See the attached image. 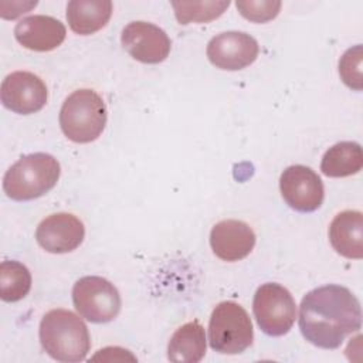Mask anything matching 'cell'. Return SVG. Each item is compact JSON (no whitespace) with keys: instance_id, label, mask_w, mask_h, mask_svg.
<instances>
[{"instance_id":"cell-11","label":"cell","mask_w":363,"mask_h":363,"mask_svg":"<svg viewBox=\"0 0 363 363\" xmlns=\"http://www.w3.org/2000/svg\"><path fill=\"white\" fill-rule=\"evenodd\" d=\"M0 96L7 109L20 115H30L44 108L48 92L38 75L28 71H14L3 79Z\"/></svg>"},{"instance_id":"cell-6","label":"cell","mask_w":363,"mask_h":363,"mask_svg":"<svg viewBox=\"0 0 363 363\" xmlns=\"http://www.w3.org/2000/svg\"><path fill=\"white\" fill-rule=\"evenodd\" d=\"M72 302L78 313L94 323L113 320L122 305L116 286L96 275L82 277L74 284Z\"/></svg>"},{"instance_id":"cell-3","label":"cell","mask_w":363,"mask_h":363,"mask_svg":"<svg viewBox=\"0 0 363 363\" xmlns=\"http://www.w3.org/2000/svg\"><path fill=\"white\" fill-rule=\"evenodd\" d=\"M61 167L48 153H31L20 157L3 177V190L16 201H27L48 193L58 182Z\"/></svg>"},{"instance_id":"cell-10","label":"cell","mask_w":363,"mask_h":363,"mask_svg":"<svg viewBox=\"0 0 363 363\" xmlns=\"http://www.w3.org/2000/svg\"><path fill=\"white\" fill-rule=\"evenodd\" d=\"M259 52L254 37L242 31H225L214 35L207 44L210 62L225 71H238L251 65Z\"/></svg>"},{"instance_id":"cell-13","label":"cell","mask_w":363,"mask_h":363,"mask_svg":"<svg viewBox=\"0 0 363 363\" xmlns=\"http://www.w3.org/2000/svg\"><path fill=\"white\" fill-rule=\"evenodd\" d=\"M210 245L220 259L235 262L252 251L255 233L241 220H221L210 231Z\"/></svg>"},{"instance_id":"cell-17","label":"cell","mask_w":363,"mask_h":363,"mask_svg":"<svg viewBox=\"0 0 363 363\" xmlns=\"http://www.w3.org/2000/svg\"><path fill=\"white\" fill-rule=\"evenodd\" d=\"M206 354V332L199 320H191L172 335L167 357L176 363H197Z\"/></svg>"},{"instance_id":"cell-14","label":"cell","mask_w":363,"mask_h":363,"mask_svg":"<svg viewBox=\"0 0 363 363\" xmlns=\"http://www.w3.org/2000/svg\"><path fill=\"white\" fill-rule=\"evenodd\" d=\"M65 35V26L60 20L44 14L24 17L14 27V37L18 44L38 52L55 50L62 44Z\"/></svg>"},{"instance_id":"cell-1","label":"cell","mask_w":363,"mask_h":363,"mask_svg":"<svg viewBox=\"0 0 363 363\" xmlns=\"http://www.w3.org/2000/svg\"><path fill=\"white\" fill-rule=\"evenodd\" d=\"M360 328V302L345 286L323 285L309 291L301 301L299 329L313 346L337 349Z\"/></svg>"},{"instance_id":"cell-21","label":"cell","mask_w":363,"mask_h":363,"mask_svg":"<svg viewBox=\"0 0 363 363\" xmlns=\"http://www.w3.org/2000/svg\"><path fill=\"white\" fill-rule=\"evenodd\" d=\"M362 45L357 44L345 51L339 61V74L342 81L352 89L360 91L363 86L362 77Z\"/></svg>"},{"instance_id":"cell-9","label":"cell","mask_w":363,"mask_h":363,"mask_svg":"<svg viewBox=\"0 0 363 363\" xmlns=\"http://www.w3.org/2000/svg\"><path fill=\"white\" fill-rule=\"evenodd\" d=\"M122 47L143 64H159L170 52L172 41L164 30L147 21H132L121 34Z\"/></svg>"},{"instance_id":"cell-2","label":"cell","mask_w":363,"mask_h":363,"mask_svg":"<svg viewBox=\"0 0 363 363\" xmlns=\"http://www.w3.org/2000/svg\"><path fill=\"white\" fill-rule=\"evenodd\" d=\"M38 336L43 349L57 362H81L91 349L85 322L69 309L48 311L40 322Z\"/></svg>"},{"instance_id":"cell-5","label":"cell","mask_w":363,"mask_h":363,"mask_svg":"<svg viewBox=\"0 0 363 363\" xmlns=\"http://www.w3.org/2000/svg\"><path fill=\"white\" fill-rule=\"evenodd\" d=\"M254 329L247 311L237 302H220L208 322V342L223 354H238L251 346Z\"/></svg>"},{"instance_id":"cell-8","label":"cell","mask_w":363,"mask_h":363,"mask_svg":"<svg viewBox=\"0 0 363 363\" xmlns=\"http://www.w3.org/2000/svg\"><path fill=\"white\" fill-rule=\"evenodd\" d=\"M279 190L285 203L299 213L318 210L325 197L320 177L303 164L289 166L281 173Z\"/></svg>"},{"instance_id":"cell-22","label":"cell","mask_w":363,"mask_h":363,"mask_svg":"<svg viewBox=\"0 0 363 363\" xmlns=\"http://www.w3.org/2000/svg\"><path fill=\"white\" fill-rule=\"evenodd\" d=\"M235 6L244 18L254 23H267L279 14L282 3L277 0H240Z\"/></svg>"},{"instance_id":"cell-15","label":"cell","mask_w":363,"mask_h":363,"mask_svg":"<svg viewBox=\"0 0 363 363\" xmlns=\"http://www.w3.org/2000/svg\"><path fill=\"white\" fill-rule=\"evenodd\" d=\"M329 241L345 258L363 257V216L359 210H345L335 216L329 225Z\"/></svg>"},{"instance_id":"cell-12","label":"cell","mask_w":363,"mask_h":363,"mask_svg":"<svg viewBox=\"0 0 363 363\" xmlns=\"http://www.w3.org/2000/svg\"><path fill=\"white\" fill-rule=\"evenodd\" d=\"M85 237L84 223L71 213H55L45 217L37 227L35 240L51 254L71 252Z\"/></svg>"},{"instance_id":"cell-20","label":"cell","mask_w":363,"mask_h":363,"mask_svg":"<svg viewBox=\"0 0 363 363\" xmlns=\"http://www.w3.org/2000/svg\"><path fill=\"white\" fill-rule=\"evenodd\" d=\"M230 6V1H173L172 7L180 24L208 23L218 18Z\"/></svg>"},{"instance_id":"cell-7","label":"cell","mask_w":363,"mask_h":363,"mask_svg":"<svg viewBox=\"0 0 363 363\" xmlns=\"http://www.w3.org/2000/svg\"><path fill=\"white\" fill-rule=\"evenodd\" d=\"M252 312L264 333L268 336H282L289 332L295 322L296 305L285 286L267 282L254 295Z\"/></svg>"},{"instance_id":"cell-4","label":"cell","mask_w":363,"mask_h":363,"mask_svg":"<svg viewBox=\"0 0 363 363\" xmlns=\"http://www.w3.org/2000/svg\"><path fill=\"white\" fill-rule=\"evenodd\" d=\"M106 105L94 89L82 88L68 95L60 111L62 133L75 143L98 139L106 125Z\"/></svg>"},{"instance_id":"cell-19","label":"cell","mask_w":363,"mask_h":363,"mask_svg":"<svg viewBox=\"0 0 363 363\" xmlns=\"http://www.w3.org/2000/svg\"><path fill=\"white\" fill-rule=\"evenodd\" d=\"M31 289V274L18 261H3L0 265V296L4 302H17Z\"/></svg>"},{"instance_id":"cell-16","label":"cell","mask_w":363,"mask_h":363,"mask_svg":"<svg viewBox=\"0 0 363 363\" xmlns=\"http://www.w3.org/2000/svg\"><path fill=\"white\" fill-rule=\"evenodd\" d=\"M109 0H71L67 4V21L79 35H89L104 28L112 16Z\"/></svg>"},{"instance_id":"cell-18","label":"cell","mask_w":363,"mask_h":363,"mask_svg":"<svg viewBox=\"0 0 363 363\" xmlns=\"http://www.w3.org/2000/svg\"><path fill=\"white\" fill-rule=\"evenodd\" d=\"M363 167V152L357 142H339L329 147L320 162V170L328 177H347Z\"/></svg>"}]
</instances>
